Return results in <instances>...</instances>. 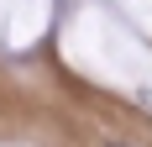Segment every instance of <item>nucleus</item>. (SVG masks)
<instances>
[{
    "label": "nucleus",
    "instance_id": "f257e3e1",
    "mask_svg": "<svg viewBox=\"0 0 152 147\" xmlns=\"http://www.w3.org/2000/svg\"><path fill=\"white\" fill-rule=\"evenodd\" d=\"M105 147H126V142H105Z\"/></svg>",
    "mask_w": 152,
    "mask_h": 147
}]
</instances>
